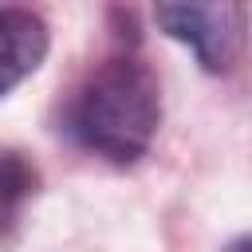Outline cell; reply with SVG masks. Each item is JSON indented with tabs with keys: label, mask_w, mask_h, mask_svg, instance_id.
Listing matches in <instances>:
<instances>
[{
	"label": "cell",
	"mask_w": 252,
	"mask_h": 252,
	"mask_svg": "<svg viewBox=\"0 0 252 252\" xmlns=\"http://www.w3.org/2000/svg\"><path fill=\"white\" fill-rule=\"evenodd\" d=\"M63 126L87 154L114 165H134L146 158L161 126V87L142 59L114 55L83 79Z\"/></svg>",
	"instance_id": "1"
},
{
	"label": "cell",
	"mask_w": 252,
	"mask_h": 252,
	"mask_svg": "<svg viewBox=\"0 0 252 252\" xmlns=\"http://www.w3.org/2000/svg\"><path fill=\"white\" fill-rule=\"evenodd\" d=\"M154 24L193 51L201 71L228 75L248 47V4L244 0H150Z\"/></svg>",
	"instance_id": "2"
},
{
	"label": "cell",
	"mask_w": 252,
	"mask_h": 252,
	"mask_svg": "<svg viewBox=\"0 0 252 252\" xmlns=\"http://www.w3.org/2000/svg\"><path fill=\"white\" fill-rule=\"evenodd\" d=\"M0 35H4V94H12L28 75H35L43 67L47 47H51V32L35 8L4 4Z\"/></svg>",
	"instance_id": "3"
},
{
	"label": "cell",
	"mask_w": 252,
	"mask_h": 252,
	"mask_svg": "<svg viewBox=\"0 0 252 252\" xmlns=\"http://www.w3.org/2000/svg\"><path fill=\"white\" fill-rule=\"evenodd\" d=\"M35 193V169L24 161V154L8 150L4 154V217H8V228L16 224V213H20V201Z\"/></svg>",
	"instance_id": "4"
},
{
	"label": "cell",
	"mask_w": 252,
	"mask_h": 252,
	"mask_svg": "<svg viewBox=\"0 0 252 252\" xmlns=\"http://www.w3.org/2000/svg\"><path fill=\"white\" fill-rule=\"evenodd\" d=\"M220 252H252V232H244V236H236V240H228Z\"/></svg>",
	"instance_id": "5"
}]
</instances>
